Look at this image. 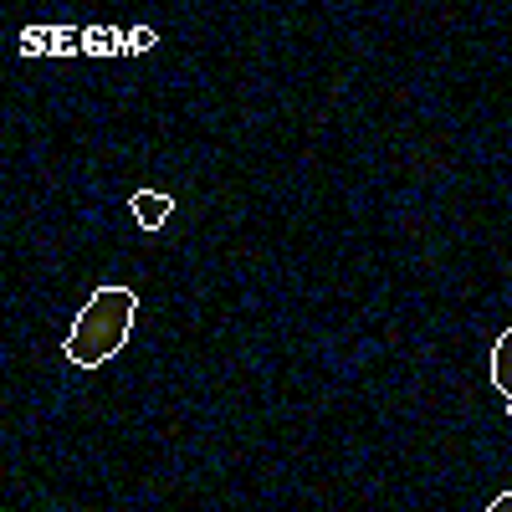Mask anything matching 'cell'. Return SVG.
Masks as SVG:
<instances>
[{"instance_id":"cell-1","label":"cell","mask_w":512,"mask_h":512,"mask_svg":"<svg viewBox=\"0 0 512 512\" xmlns=\"http://www.w3.org/2000/svg\"><path fill=\"white\" fill-rule=\"evenodd\" d=\"M134 318H139L134 287H98L67 333V364L72 369H103L108 359H118L128 333H134Z\"/></svg>"},{"instance_id":"cell-2","label":"cell","mask_w":512,"mask_h":512,"mask_svg":"<svg viewBox=\"0 0 512 512\" xmlns=\"http://www.w3.org/2000/svg\"><path fill=\"white\" fill-rule=\"evenodd\" d=\"M128 210H134V221L144 231H164L169 216H175V195H164V190H134V195H128Z\"/></svg>"},{"instance_id":"cell-3","label":"cell","mask_w":512,"mask_h":512,"mask_svg":"<svg viewBox=\"0 0 512 512\" xmlns=\"http://www.w3.org/2000/svg\"><path fill=\"white\" fill-rule=\"evenodd\" d=\"M492 384L502 390V400H507V415H512V323H507V333L492 344Z\"/></svg>"},{"instance_id":"cell-4","label":"cell","mask_w":512,"mask_h":512,"mask_svg":"<svg viewBox=\"0 0 512 512\" xmlns=\"http://www.w3.org/2000/svg\"><path fill=\"white\" fill-rule=\"evenodd\" d=\"M487 512H512V492H497V497H492V507H487Z\"/></svg>"}]
</instances>
